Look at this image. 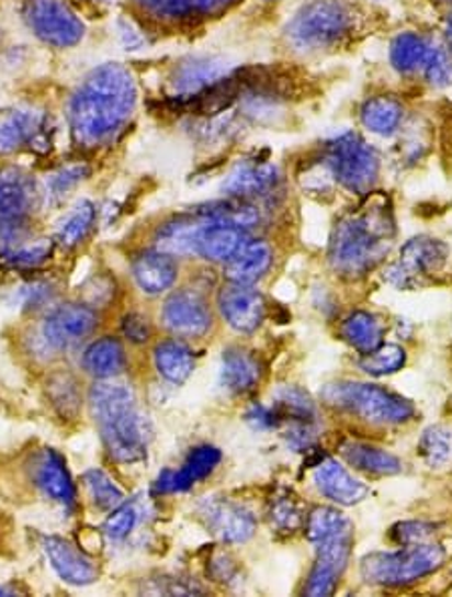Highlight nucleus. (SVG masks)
<instances>
[{
    "label": "nucleus",
    "mask_w": 452,
    "mask_h": 597,
    "mask_svg": "<svg viewBox=\"0 0 452 597\" xmlns=\"http://www.w3.org/2000/svg\"><path fill=\"white\" fill-rule=\"evenodd\" d=\"M154 360L159 376H163L167 383L176 386L185 383L195 369L193 352L179 340H166L157 345Z\"/></svg>",
    "instance_id": "31"
},
{
    "label": "nucleus",
    "mask_w": 452,
    "mask_h": 597,
    "mask_svg": "<svg viewBox=\"0 0 452 597\" xmlns=\"http://www.w3.org/2000/svg\"><path fill=\"white\" fill-rule=\"evenodd\" d=\"M275 415L292 418L298 423H312L316 417V406L298 386H284L275 393Z\"/></svg>",
    "instance_id": "37"
},
{
    "label": "nucleus",
    "mask_w": 452,
    "mask_h": 597,
    "mask_svg": "<svg viewBox=\"0 0 452 597\" xmlns=\"http://www.w3.org/2000/svg\"><path fill=\"white\" fill-rule=\"evenodd\" d=\"M48 145L45 115L35 109L0 111V156H11L24 147Z\"/></svg>",
    "instance_id": "16"
},
{
    "label": "nucleus",
    "mask_w": 452,
    "mask_h": 597,
    "mask_svg": "<svg viewBox=\"0 0 452 597\" xmlns=\"http://www.w3.org/2000/svg\"><path fill=\"white\" fill-rule=\"evenodd\" d=\"M340 454L346 463L354 466L357 471L378 475V477H393L403 473V461L396 454L388 453L370 442L348 441L340 447Z\"/></svg>",
    "instance_id": "27"
},
{
    "label": "nucleus",
    "mask_w": 452,
    "mask_h": 597,
    "mask_svg": "<svg viewBox=\"0 0 452 597\" xmlns=\"http://www.w3.org/2000/svg\"><path fill=\"white\" fill-rule=\"evenodd\" d=\"M89 406L111 459L125 465L144 461L151 430L132 388L115 379L97 381Z\"/></svg>",
    "instance_id": "3"
},
{
    "label": "nucleus",
    "mask_w": 452,
    "mask_h": 597,
    "mask_svg": "<svg viewBox=\"0 0 452 597\" xmlns=\"http://www.w3.org/2000/svg\"><path fill=\"white\" fill-rule=\"evenodd\" d=\"M33 481L50 502L59 503L65 509L77 505V489L65 459L53 449H45L33 461Z\"/></svg>",
    "instance_id": "18"
},
{
    "label": "nucleus",
    "mask_w": 452,
    "mask_h": 597,
    "mask_svg": "<svg viewBox=\"0 0 452 597\" xmlns=\"http://www.w3.org/2000/svg\"><path fill=\"white\" fill-rule=\"evenodd\" d=\"M43 551L47 555L48 565L65 584L77 587L95 584L99 577L95 562L84 551L72 545L71 541L57 536H47L43 539Z\"/></svg>",
    "instance_id": "17"
},
{
    "label": "nucleus",
    "mask_w": 452,
    "mask_h": 597,
    "mask_svg": "<svg viewBox=\"0 0 452 597\" xmlns=\"http://www.w3.org/2000/svg\"><path fill=\"white\" fill-rule=\"evenodd\" d=\"M306 536L316 551V562L304 587L306 596H332L344 575L352 543L354 523L336 507H316L306 519Z\"/></svg>",
    "instance_id": "4"
},
{
    "label": "nucleus",
    "mask_w": 452,
    "mask_h": 597,
    "mask_svg": "<svg viewBox=\"0 0 452 597\" xmlns=\"http://www.w3.org/2000/svg\"><path fill=\"white\" fill-rule=\"evenodd\" d=\"M439 2H452V0H439Z\"/></svg>",
    "instance_id": "53"
},
{
    "label": "nucleus",
    "mask_w": 452,
    "mask_h": 597,
    "mask_svg": "<svg viewBox=\"0 0 452 597\" xmlns=\"http://www.w3.org/2000/svg\"><path fill=\"white\" fill-rule=\"evenodd\" d=\"M50 254H53V241L47 238L29 239V241L23 238L2 250L4 260L19 268H36L47 262Z\"/></svg>",
    "instance_id": "40"
},
{
    "label": "nucleus",
    "mask_w": 452,
    "mask_h": 597,
    "mask_svg": "<svg viewBox=\"0 0 452 597\" xmlns=\"http://www.w3.org/2000/svg\"><path fill=\"white\" fill-rule=\"evenodd\" d=\"M97 314L84 304H63L50 312L43 324V338L48 347L71 348L95 330Z\"/></svg>",
    "instance_id": "15"
},
{
    "label": "nucleus",
    "mask_w": 452,
    "mask_h": 597,
    "mask_svg": "<svg viewBox=\"0 0 452 597\" xmlns=\"http://www.w3.org/2000/svg\"><path fill=\"white\" fill-rule=\"evenodd\" d=\"M200 517L215 538L224 543H246L253 538L258 527L251 511L227 499H205L200 505Z\"/></svg>",
    "instance_id": "14"
},
{
    "label": "nucleus",
    "mask_w": 452,
    "mask_h": 597,
    "mask_svg": "<svg viewBox=\"0 0 452 597\" xmlns=\"http://www.w3.org/2000/svg\"><path fill=\"white\" fill-rule=\"evenodd\" d=\"M222 453L219 449L203 444L191 451L190 457L185 459L183 466L179 471L166 469L159 478L155 481V493H181L190 489L197 481L207 477L214 473L215 466L219 465Z\"/></svg>",
    "instance_id": "22"
},
{
    "label": "nucleus",
    "mask_w": 452,
    "mask_h": 597,
    "mask_svg": "<svg viewBox=\"0 0 452 597\" xmlns=\"http://www.w3.org/2000/svg\"><path fill=\"white\" fill-rule=\"evenodd\" d=\"M179 275V266L173 256L166 251L149 250L133 260V278L142 292L159 296L173 288Z\"/></svg>",
    "instance_id": "23"
},
{
    "label": "nucleus",
    "mask_w": 452,
    "mask_h": 597,
    "mask_svg": "<svg viewBox=\"0 0 452 597\" xmlns=\"http://www.w3.org/2000/svg\"><path fill=\"white\" fill-rule=\"evenodd\" d=\"M83 369L97 381L117 379L127 369V354L117 338L105 336L99 338L84 350Z\"/></svg>",
    "instance_id": "28"
},
{
    "label": "nucleus",
    "mask_w": 452,
    "mask_h": 597,
    "mask_svg": "<svg viewBox=\"0 0 452 597\" xmlns=\"http://www.w3.org/2000/svg\"><path fill=\"white\" fill-rule=\"evenodd\" d=\"M84 2H103V4H108V2H113V0H84Z\"/></svg>",
    "instance_id": "52"
},
{
    "label": "nucleus",
    "mask_w": 452,
    "mask_h": 597,
    "mask_svg": "<svg viewBox=\"0 0 452 597\" xmlns=\"http://www.w3.org/2000/svg\"><path fill=\"white\" fill-rule=\"evenodd\" d=\"M302 521H304V517L300 514L298 505L292 502V499H287V497L278 499L272 505V509H270V523L278 531L292 533V531H296L302 526Z\"/></svg>",
    "instance_id": "43"
},
{
    "label": "nucleus",
    "mask_w": 452,
    "mask_h": 597,
    "mask_svg": "<svg viewBox=\"0 0 452 597\" xmlns=\"http://www.w3.org/2000/svg\"><path fill=\"white\" fill-rule=\"evenodd\" d=\"M425 77L432 87H439V89H444L452 85V57L451 53L447 48L441 47L434 43L432 47V53H430L429 60L425 65Z\"/></svg>",
    "instance_id": "42"
},
{
    "label": "nucleus",
    "mask_w": 452,
    "mask_h": 597,
    "mask_svg": "<svg viewBox=\"0 0 452 597\" xmlns=\"http://www.w3.org/2000/svg\"><path fill=\"white\" fill-rule=\"evenodd\" d=\"M95 205L87 202V200H81L67 214V217L60 222L55 239L59 241L63 248H67V250L77 248L91 234V229L95 226Z\"/></svg>",
    "instance_id": "35"
},
{
    "label": "nucleus",
    "mask_w": 452,
    "mask_h": 597,
    "mask_svg": "<svg viewBox=\"0 0 452 597\" xmlns=\"http://www.w3.org/2000/svg\"><path fill=\"white\" fill-rule=\"evenodd\" d=\"M35 198V183L21 169L0 171V238L4 248L23 239L24 219Z\"/></svg>",
    "instance_id": "10"
},
{
    "label": "nucleus",
    "mask_w": 452,
    "mask_h": 597,
    "mask_svg": "<svg viewBox=\"0 0 452 597\" xmlns=\"http://www.w3.org/2000/svg\"><path fill=\"white\" fill-rule=\"evenodd\" d=\"M203 219L200 215L190 217H178L167 222L166 226L157 232L155 238V250L166 251L169 256H195L197 248V236L202 229Z\"/></svg>",
    "instance_id": "30"
},
{
    "label": "nucleus",
    "mask_w": 452,
    "mask_h": 597,
    "mask_svg": "<svg viewBox=\"0 0 452 597\" xmlns=\"http://www.w3.org/2000/svg\"><path fill=\"white\" fill-rule=\"evenodd\" d=\"M324 164L348 192L364 195L381 173V157L357 133H342L326 145Z\"/></svg>",
    "instance_id": "8"
},
{
    "label": "nucleus",
    "mask_w": 452,
    "mask_h": 597,
    "mask_svg": "<svg viewBox=\"0 0 452 597\" xmlns=\"http://www.w3.org/2000/svg\"><path fill=\"white\" fill-rule=\"evenodd\" d=\"M354 26V14L342 0H309L287 23L290 45L298 50H321L338 45Z\"/></svg>",
    "instance_id": "7"
},
{
    "label": "nucleus",
    "mask_w": 452,
    "mask_h": 597,
    "mask_svg": "<svg viewBox=\"0 0 452 597\" xmlns=\"http://www.w3.org/2000/svg\"><path fill=\"white\" fill-rule=\"evenodd\" d=\"M120 31L125 47L135 50V48H139L144 45V36L139 35V29H137L132 21H121Z\"/></svg>",
    "instance_id": "48"
},
{
    "label": "nucleus",
    "mask_w": 452,
    "mask_h": 597,
    "mask_svg": "<svg viewBox=\"0 0 452 597\" xmlns=\"http://www.w3.org/2000/svg\"><path fill=\"white\" fill-rule=\"evenodd\" d=\"M321 398L326 405L350 413L370 425L391 427L415 417V406L410 401L378 384L354 381L326 384Z\"/></svg>",
    "instance_id": "5"
},
{
    "label": "nucleus",
    "mask_w": 452,
    "mask_h": 597,
    "mask_svg": "<svg viewBox=\"0 0 452 597\" xmlns=\"http://www.w3.org/2000/svg\"><path fill=\"white\" fill-rule=\"evenodd\" d=\"M234 0H190L191 9L202 12H217L226 9Z\"/></svg>",
    "instance_id": "49"
},
{
    "label": "nucleus",
    "mask_w": 452,
    "mask_h": 597,
    "mask_svg": "<svg viewBox=\"0 0 452 597\" xmlns=\"http://www.w3.org/2000/svg\"><path fill=\"white\" fill-rule=\"evenodd\" d=\"M432 536V527L422 523V521H405L393 529V538L400 545H415V543H425Z\"/></svg>",
    "instance_id": "45"
},
{
    "label": "nucleus",
    "mask_w": 452,
    "mask_h": 597,
    "mask_svg": "<svg viewBox=\"0 0 452 597\" xmlns=\"http://www.w3.org/2000/svg\"><path fill=\"white\" fill-rule=\"evenodd\" d=\"M24 19L33 33L50 47H75L84 35L81 19L63 0H29Z\"/></svg>",
    "instance_id": "9"
},
{
    "label": "nucleus",
    "mask_w": 452,
    "mask_h": 597,
    "mask_svg": "<svg viewBox=\"0 0 452 597\" xmlns=\"http://www.w3.org/2000/svg\"><path fill=\"white\" fill-rule=\"evenodd\" d=\"M272 263H274L272 246L263 239H248L241 246V250L224 263L226 266L224 274L227 282L253 286L258 280H262L263 275L270 272Z\"/></svg>",
    "instance_id": "24"
},
{
    "label": "nucleus",
    "mask_w": 452,
    "mask_h": 597,
    "mask_svg": "<svg viewBox=\"0 0 452 597\" xmlns=\"http://www.w3.org/2000/svg\"><path fill=\"white\" fill-rule=\"evenodd\" d=\"M217 306L224 320L241 335L258 330L265 318V300L248 284L227 282L217 294Z\"/></svg>",
    "instance_id": "13"
},
{
    "label": "nucleus",
    "mask_w": 452,
    "mask_h": 597,
    "mask_svg": "<svg viewBox=\"0 0 452 597\" xmlns=\"http://www.w3.org/2000/svg\"><path fill=\"white\" fill-rule=\"evenodd\" d=\"M137 2L157 16L167 19H183L193 11L190 0H137Z\"/></svg>",
    "instance_id": "46"
},
{
    "label": "nucleus",
    "mask_w": 452,
    "mask_h": 597,
    "mask_svg": "<svg viewBox=\"0 0 452 597\" xmlns=\"http://www.w3.org/2000/svg\"><path fill=\"white\" fill-rule=\"evenodd\" d=\"M87 176H89L87 166H69V168L60 169L48 180V195L60 200L63 195L71 192L77 183H81Z\"/></svg>",
    "instance_id": "44"
},
{
    "label": "nucleus",
    "mask_w": 452,
    "mask_h": 597,
    "mask_svg": "<svg viewBox=\"0 0 452 597\" xmlns=\"http://www.w3.org/2000/svg\"><path fill=\"white\" fill-rule=\"evenodd\" d=\"M406 364V350L398 345H381L369 354H362L360 369L370 376H388L403 371Z\"/></svg>",
    "instance_id": "38"
},
{
    "label": "nucleus",
    "mask_w": 452,
    "mask_h": 597,
    "mask_svg": "<svg viewBox=\"0 0 452 597\" xmlns=\"http://www.w3.org/2000/svg\"><path fill=\"white\" fill-rule=\"evenodd\" d=\"M139 507L135 502H123L115 509H111V515L105 519L103 533L111 541H123L129 538L133 529L139 523Z\"/></svg>",
    "instance_id": "41"
},
{
    "label": "nucleus",
    "mask_w": 452,
    "mask_h": 597,
    "mask_svg": "<svg viewBox=\"0 0 452 597\" xmlns=\"http://www.w3.org/2000/svg\"><path fill=\"white\" fill-rule=\"evenodd\" d=\"M434 43L417 35V33H403L396 36L391 45V63L398 72H415L425 69Z\"/></svg>",
    "instance_id": "34"
},
{
    "label": "nucleus",
    "mask_w": 452,
    "mask_h": 597,
    "mask_svg": "<svg viewBox=\"0 0 452 597\" xmlns=\"http://www.w3.org/2000/svg\"><path fill=\"white\" fill-rule=\"evenodd\" d=\"M449 246L442 244L441 239L418 236L408 239L400 248L398 262L388 270V280L398 288L417 286L420 278L441 272L444 263L449 260Z\"/></svg>",
    "instance_id": "11"
},
{
    "label": "nucleus",
    "mask_w": 452,
    "mask_h": 597,
    "mask_svg": "<svg viewBox=\"0 0 452 597\" xmlns=\"http://www.w3.org/2000/svg\"><path fill=\"white\" fill-rule=\"evenodd\" d=\"M84 489L89 493V497L93 499L99 509L111 511L117 505L125 502L123 499V491L115 485V481L109 477L105 471L101 469H89L83 475Z\"/></svg>",
    "instance_id": "39"
},
{
    "label": "nucleus",
    "mask_w": 452,
    "mask_h": 597,
    "mask_svg": "<svg viewBox=\"0 0 452 597\" xmlns=\"http://www.w3.org/2000/svg\"><path fill=\"white\" fill-rule=\"evenodd\" d=\"M195 215H200L207 222L214 224H224V226L239 227V229H250L260 224L262 215L256 203L250 200H239V198H227L219 202L203 203L195 207Z\"/></svg>",
    "instance_id": "29"
},
{
    "label": "nucleus",
    "mask_w": 452,
    "mask_h": 597,
    "mask_svg": "<svg viewBox=\"0 0 452 597\" xmlns=\"http://www.w3.org/2000/svg\"><path fill=\"white\" fill-rule=\"evenodd\" d=\"M278 180H280V171L272 164L246 159V161H239L238 166L227 173L222 190L227 198L251 200V198L272 192Z\"/></svg>",
    "instance_id": "19"
},
{
    "label": "nucleus",
    "mask_w": 452,
    "mask_h": 597,
    "mask_svg": "<svg viewBox=\"0 0 452 597\" xmlns=\"http://www.w3.org/2000/svg\"><path fill=\"white\" fill-rule=\"evenodd\" d=\"M161 320L167 330L179 338H202L214 323L207 300L191 288H181L167 296Z\"/></svg>",
    "instance_id": "12"
},
{
    "label": "nucleus",
    "mask_w": 452,
    "mask_h": 597,
    "mask_svg": "<svg viewBox=\"0 0 452 597\" xmlns=\"http://www.w3.org/2000/svg\"><path fill=\"white\" fill-rule=\"evenodd\" d=\"M447 33H449V38H451L452 43V14L449 16V23H447Z\"/></svg>",
    "instance_id": "50"
},
{
    "label": "nucleus",
    "mask_w": 452,
    "mask_h": 597,
    "mask_svg": "<svg viewBox=\"0 0 452 597\" xmlns=\"http://www.w3.org/2000/svg\"><path fill=\"white\" fill-rule=\"evenodd\" d=\"M248 239L250 238H248L246 229L203 219V226L200 229V236H197L195 256H200L207 262L226 263L241 250V246Z\"/></svg>",
    "instance_id": "25"
},
{
    "label": "nucleus",
    "mask_w": 452,
    "mask_h": 597,
    "mask_svg": "<svg viewBox=\"0 0 452 597\" xmlns=\"http://www.w3.org/2000/svg\"><path fill=\"white\" fill-rule=\"evenodd\" d=\"M362 125L374 135L391 137L405 120V109L394 97H372L360 109Z\"/></svg>",
    "instance_id": "32"
},
{
    "label": "nucleus",
    "mask_w": 452,
    "mask_h": 597,
    "mask_svg": "<svg viewBox=\"0 0 452 597\" xmlns=\"http://www.w3.org/2000/svg\"><path fill=\"white\" fill-rule=\"evenodd\" d=\"M447 562V551L437 543H415L396 551H376L364 555L360 575L370 586L403 587L439 572Z\"/></svg>",
    "instance_id": "6"
},
{
    "label": "nucleus",
    "mask_w": 452,
    "mask_h": 597,
    "mask_svg": "<svg viewBox=\"0 0 452 597\" xmlns=\"http://www.w3.org/2000/svg\"><path fill=\"white\" fill-rule=\"evenodd\" d=\"M137 85L132 71L108 63L89 72L69 103L72 139L83 147H99L115 139L132 120Z\"/></svg>",
    "instance_id": "1"
},
{
    "label": "nucleus",
    "mask_w": 452,
    "mask_h": 597,
    "mask_svg": "<svg viewBox=\"0 0 452 597\" xmlns=\"http://www.w3.org/2000/svg\"><path fill=\"white\" fill-rule=\"evenodd\" d=\"M418 454L427 465L437 469V466L447 465L452 457V432L442 427V425H432L422 432L418 441Z\"/></svg>",
    "instance_id": "36"
},
{
    "label": "nucleus",
    "mask_w": 452,
    "mask_h": 597,
    "mask_svg": "<svg viewBox=\"0 0 452 597\" xmlns=\"http://www.w3.org/2000/svg\"><path fill=\"white\" fill-rule=\"evenodd\" d=\"M123 335L127 340H132L135 345H144L149 340L151 336V326H149V320L145 318L144 314H137V312H132L123 318Z\"/></svg>",
    "instance_id": "47"
},
{
    "label": "nucleus",
    "mask_w": 452,
    "mask_h": 597,
    "mask_svg": "<svg viewBox=\"0 0 452 597\" xmlns=\"http://www.w3.org/2000/svg\"><path fill=\"white\" fill-rule=\"evenodd\" d=\"M0 596H12L11 589H7V587H0Z\"/></svg>",
    "instance_id": "51"
},
{
    "label": "nucleus",
    "mask_w": 452,
    "mask_h": 597,
    "mask_svg": "<svg viewBox=\"0 0 452 597\" xmlns=\"http://www.w3.org/2000/svg\"><path fill=\"white\" fill-rule=\"evenodd\" d=\"M394 219L382 198L370 200L334 226L328 262L334 272L348 280L372 272L391 251Z\"/></svg>",
    "instance_id": "2"
},
{
    "label": "nucleus",
    "mask_w": 452,
    "mask_h": 597,
    "mask_svg": "<svg viewBox=\"0 0 452 597\" xmlns=\"http://www.w3.org/2000/svg\"><path fill=\"white\" fill-rule=\"evenodd\" d=\"M229 75V67L224 59L217 57H190L181 60L176 71L171 75V87L176 99H188V97L202 93L203 89L217 83Z\"/></svg>",
    "instance_id": "21"
},
{
    "label": "nucleus",
    "mask_w": 452,
    "mask_h": 597,
    "mask_svg": "<svg viewBox=\"0 0 452 597\" xmlns=\"http://www.w3.org/2000/svg\"><path fill=\"white\" fill-rule=\"evenodd\" d=\"M262 379L260 360L244 348H227L222 357V384L231 395H246Z\"/></svg>",
    "instance_id": "26"
},
{
    "label": "nucleus",
    "mask_w": 452,
    "mask_h": 597,
    "mask_svg": "<svg viewBox=\"0 0 452 597\" xmlns=\"http://www.w3.org/2000/svg\"><path fill=\"white\" fill-rule=\"evenodd\" d=\"M314 483L321 495L338 505H358L369 497V487L358 481L350 471L336 459H324L314 471Z\"/></svg>",
    "instance_id": "20"
},
{
    "label": "nucleus",
    "mask_w": 452,
    "mask_h": 597,
    "mask_svg": "<svg viewBox=\"0 0 452 597\" xmlns=\"http://www.w3.org/2000/svg\"><path fill=\"white\" fill-rule=\"evenodd\" d=\"M384 326L381 320L366 311L352 312L342 323V338L360 354H369L382 345Z\"/></svg>",
    "instance_id": "33"
}]
</instances>
